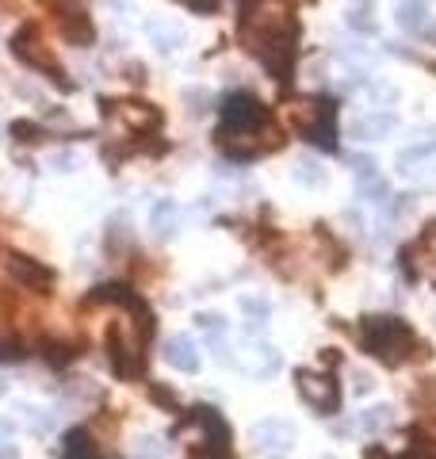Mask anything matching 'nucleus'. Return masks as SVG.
I'll list each match as a JSON object with an SVG mask.
<instances>
[{
  "instance_id": "9b49d317",
  "label": "nucleus",
  "mask_w": 436,
  "mask_h": 459,
  "mask_svg": "<svg viewBox=\"0 0 436 459\" xmlns=\"http://www.w3.org/2000/svg\"><path fill=\"white\" fill-rule=\"evenodd\" d=\"M283 115H288V123L298 134H306L318 123H325V119H333L337 107H333V100H322V96H295V100H288V107H283Z\"/></svg>"
},
{
  "instance_id": "cd10ccee",
  "label": "nucleus",
  "mask_w": 436,
  "mask_h": 459,
  "mask_svg": "<svg viewBox=\"0 0 436 459\" xmlns=\"http://www.w3.org/2000/svg\"><path fill=\"white\" fill-rule=\"evenodd\" d=\"M238 306L245 310V314H249V321H264V318L272 314V303H268V299H256V295H241Z\"/></svg>"
},
{
  "instance_id": "aec40b11",
  "label": "nucleus",
  "mask_w": 436,
  "mask_h": 459,
  "mask_svg": "<svg viewBox=\"0 0 436 459\" xmlns=\"http://www.w3.org/2000/svg\"><path fill=\"white\" fill-rule=\"evenodd\" d=\"M295 180L303 188H325V180H330V172H325V165L318 157H295Z\"/></svg>"
},
{
  "instance_id": "4468645a",
  "label": "nucleus",
  "mask_w": 436,
  "mask_h": 459,
  "mask_svg": "<svg viewBox=\"0 0 436 459\" xmlns=\"http://www.w3.org/2000/svg\"><path fill=\"white\" fill-rule=\"evenodd\" d=\"M394 127H398V115H394V112H367L360 119H352L348 134L356 142H379V138H387Z\"/></svg>"
},
{
  "instance_id": "ea45409f",
  "label": "nucleus",
  "mask_w": 436,
  "mask_h": 459,
  "mask_svg": "<svg viewBox=\"0 0 436 459\" xmlns=\"http://www.w3.org/2000/svg\"><path fill=\"white\" fill-rule=\"evenodd\" d=\"M127 80H138V85H142V80H146V65H142V62H138V65L130 62V65H127Z\"/></svg>"
},
{
  "instance_id": "20e7f679",
  "label": "nucleus",
  "mask_w": 436,
  "mask_h": 459,
  "mask_svg": "<svg viewBox=\"0 0 436 459\" xmlns=\"http://www.w3.org/2000/svg\"><path fill=\"white\" fill-rule=\"evenodd\" d=\"M280 146V130L276 127H261V130H218V150L234 161H249V157H261L272 154Z\"/></svg>"
},
{
  "instance_id": "bb28decb",
  "label": "nucleus",
  "mask_w": 436,
  "mask_h": 459,
  "mask_svg": "<svg viewBox=\"0 0 436 459\" xmlns=\"http://www.w3.org/2000/svg\"><path fill=\"white\" fill-rule=\"evenodd\" d=\"M20 413H23V421L31 425L35 433H50V429L58 425V417L46 413V410H35V406H20Z\"/></svg>"
},
{
  "instance_id": "c9c22d12",
  "label": "nucleus",
  "mask_w": 436,
  "mask_h": 459,
  "mask_svg": "<svg viewBox=\"0 0 436 459\" xmlns=\"http://www.w3.org/2000/svg\"><path fill=\"white\" fill-rule=\"evenodd\" d=\"M352 390H356V395H372V390H375L372 371H364V368H356V371H352Z\"/></svg>"
},
{
  "instance_id": "f8f14e48",
  "label": "nucleus",
  "mask_w": 436,
  "mask_h": 459,
  "mask_svg": "<svg viewBox=\"0 0 436 459\" xmlns=\"http://www.w3.org/2000/svg\"><path fill=\"white\" fill-rule=\"evenodd\" d=\"M8 276L20 283V288L27 291H46L50 283H54V272L46 264H38L35 256H23V253H12L8 256Z\"/></svg>"
},
{
  "instance_id": "37998d69",
  "label": "nucleus",
  "mask_w": 436,
  "mask_h": 459,
  "mask_svg": "<svg viewBox=\"0 0 436 459\" xmlns=\"http://www.w3.org/2000/svg\"><path fill=\"white\" fill-rule=\"evenodd\" d=\"M4 390H8V383H4V380H0V395H4Z\"/></svg>"
},
{
  "instance_id": "412c9836",
  "label": "nucleus",
  "mask_w": 436,
  "mask_h": 459,
  "mask_svg": "<svg viewBox=\"0 0 436 459\" xmlns=\"http://www.w3.org/2000/svg\"><path fill=\"white\" fill-rule=\"evenodd\" d=\"M65 459H107V455L92 444V437L85 429H73V433L65 437Z\"/></svg>"
},
{
  "instance_id": "5701e85b",
  "label": "nucleus",
  "mask_w": 436,
  "mask_h": 459,
  "mask_svg": "<svg viewBox=\"0 0 436 459\" xmlns=\"http://www.w3.org/2000/svg\"><path fill=\"white\" fill-rule=\"evenodd\" d=\"M360 433H367V437H379V433H387V429L394 425V410L390 406H372V410H364L360 413Z\"/></svg>"
},
{
  "instance_id": "c756f323",
  "label": "nucleus",
  "mask_w": 436,
  "mask_h": 459,
  "mask_svg": "<svg viewBox=\"0 0 436 459\" xmlns=\"http://www.w3.org/2000/svg\"><path fill=\"white\" fill-rule=\"evenodd\" d=\"M356 188H360V196H367V199H387V196H390V188H387V180L379 177V172H372V177L356 180Z\"/></svg>"
},
{
  "instance_id": "72a5a7b5",
  "label": "nucleus",
  "mask_w": 436,
  "mask_h": 459,
  "mask_svg": "<svg viewBox=\"0 0 436 459\" xmlns=\"http://www.w3.org/2000/svg\"><path fill=\"white\" fill-rule=\"evenodd\" d=\"M184 100L192 104V107H188V112H192V115L211 112V92H207V88H188V92H184Z\"/></svg>"
},
{
  "instance_id": "c03bdc74",
  "label": "nucleus",
  "mask_w": 436,
  "mask_h": 459,
  "mask_svg": "<svg viewBox=\"0 0 436 459\" xmlns=\"http://www.w3.org/2000/svg\"><path fill=\"white\" fill-rule=\"evenodd\" d=\"M180 4H188V0H180Z\"/></svg>"
},
{
  "instance_id": "f704fd0d",
  "label": "nucleus",
  "mask_w": 436,
  "mask_h": 459,
  "mask_svg": "<svg viewBox=\"0 0 436 459\" xmlns=\"http://www.w3.org/2000/svg\"><path fill=\"white\" fill-rule=\"evenodd\" d=\"M340 58H345V62H356V65H367V62H372V54H367L360 43H345V46H340Z\"/></svg>"
},
{
  "instance_id": "6ab92c4d",
  "label": "nucleus",
  "mask_w": 436,
  "mask_h": 459,
  "mask_svg": "<svg viewBox=\"0 0 436 459\" xmlns=\"http://www.w3.org/2000/svg\"><path fill=\"white\" fill-rule=\"evenodd\" d=\"M149 226H154L157 238H172L176 226H180V207H176L172 199H161L154 207V214H149Z\"/></svg>"
},
{
  "instance_id": "b1692460",
  "label": "nucleus",
  "mask_w": 436,
  "mask_h": 459,
  "mask_svg": "<svg viewBox=\"0 0 436 459\" xmlns=\"http://www.w3.org/2000/svg\"><path fill=\"white\" fill-rule=\"evenodd\" d=\"M249 371H253V375H264V380H268V375H276V371H280V353H276L272 345H256V348H253Z\"/></svg>"
},
{
  "instance_id": "e433bc0d",
  "label": "nucleus",
  "mask_w": 436,
  "mask_h": 459,
  "mask_svg": "<svg viewBox=\"0 0 436 459\" xmlns=\"http://www.w3.org/2000/svg\"><path fill=\"white\" fill-rule=\"evenodd\" d=\"M70 356H73V345H50V360L54 363H65Z\"/></svg>"
},
{
  "instance_id": "a878e982",
  "label": "nucleus",
  "mask_w": 436,
  "mask_h": 459,
  "mask_svg": "<svg viewBox=\"0 0 436 459\" xmlns=\"http://www.w3.org/2000/svg\"><path fill=\"white\" fill-rule=\"evenodd\" d=\"M306 138L314 142V146H322L325 154H333V150H337V130H333V119H325V123H318L314 130H306Z\"/></svg>"
},
{
  "instance_id": "dca6fc26",
  "label": "nucleus",
  "mask_w": 436,
  "mask_h": 459,
  "mask_svg": "<svg viewBox=\"0 0 436 459\" xmlns=\"http://www.w3.org/2000/svg\"><path fill=\"white\" fill-rule=\"evenodd\" d=\"M165 360H169V368L184 371V375H196L199 371V348H196L192 337H169Z\"/></svg>"
},
{
  "instance_id": "f257e3e1",
  "label": "nucleus",
  "mask_w": 436,
  "mask_h": 459,
  "mask_svg": "<svg viewBox=\"0 0 436 459\" xmlns=\"http://www.w3.org/2000/svg\"><path fill=\"white\" fill-rule=\"evenodd\" d=\"M356 341H360L364 353L383 360L387 368H402V363H410V360H425L429 356V348L421 345V337L406 326L402 318H390V314L360 318Z\"/></svg>"
},
{
  "instance_id": "f3484780",
  "label": "nucleus",
  "mask_w": 436,
  "mask_h": 459,
  "mask_svg": "<svg viewBox=\"0 0 436 459\" xmlns=\"http://www.w3.org/2000/svg\"><path fill=\"white\" fill-rule=\"evenodd\" d=\"M149 38H154V46L161 54H172L188 43V31L180 23H161V20H149Z\"/></svg>"
},
{
  "instance_id": "a19ab883",
  "label": "nucleus",
  "mask_w": 436,
  "mask_h": 459,
  "mask_svg": "<svg viewBox=\"0 0 436 459\" xmlns=\"http://www.w3.org/2000/svg\"><path fill=\"white\" fill-rule=\"evenodd\" d=\"M154 402H161V406H176V395H172V390L165 395V390H161V387H154Z\"/></svg>"
},
{
  "instance_id": "a211bd4d",
  "label": "nucleus",
  "mask_w": 436,
  "mask_h": 459,
  "mask_svg": "<svg viewBox=\"0 0 436 459\" xmlns=\"http://www.w3.org/2000/svg\"><path fill=\"white\" fill-rule=\"evenodd\" d=\"M398 23H402V31L421 35L429 27V4L425 0H398Z\"/></svg>"
},
{
  "instance_id": "9d476101",
  "label": "nucleus",
  "mask_w": 436,
  "mask_h": 459,
  "mask_svg": "<svg viewBox=\"0 0 436 459\" xmlns=\"http://www.w3.org/2000/svg\"><path fill=\"white\" fill-rule=\"evenodd\" d=\"M253 54L264 62V70L272 73V80H280V85H288V80H291V70H295V35L268 38V43H261Z\"/></svg>"
},
{
  "instance_id": "f03ea898",
  "label": "nucleus",
  "mask_w": 436,
  "mask_h": 459,
  "mask_svg": "<svg viewBox=\"0 0 436 459\" xmlns=\"http://www.w3.org/2000/svg\"><path fill=\"white\" fill-rule=\"evenodd\" d=\"M241 8V43L256 50L268 38L295 35V4L291 0H238Z\"/></svg>"
},
{
  "instance_id": "6e6552de",
  "label": "nucleus",
  "mask_w": 436,
  "mask_h": 459,
  "mask_svg": "<svg viewBox=\"0 0 436 459\" xmlns=\"http://www.w3.org/2000/svg\"><path fill=\"white\" fill-rule=\"evenodd\" d=\"M268 127V112L253 92H238L222 104V130H261Z\"/></svg>"
},
{
  "instance_id": "2eb2a0df",
  "label": "nucleus",
  "mask_w": 436,
  "mask_h": 459,
  "mask_svg": "<svg viewBox=\"0 0 436 459\" xmlns=\"http://www.w3.org/2000/svg\"><path fill=\"white\" fill-rule=\"evenodd\" d=\"M58 23H62V35L70 38V43H77V46H88L92 38H96L88 12L77 8V4H58Z\"/></svg>"
},
{
  "instance_id": "4be33fe9",
  "label": "nucleus",
  "mask_w": 436,
  "mask_h": 459,
  "mask_svg": "<svg viewBox=\"0 0 436 459\" xmlns=\"http://www.w3.org/2000/svg\"><path fill=\"white\" fill-rule=\"evenodd\" d=\"M432 157H436V138L406 146V150L398 154V172H414L417 165H425V161H432Z\"/></svg>"
},
{
  "instance_id": "1a4fd4ad",
  "label": "nucleus",
  "mask_w": 436,
  "mask_h": 459,
  "mask_svg": "<svg viewBox=\"0 0 436 459\" xmlns=\"http://www.w3.org/2000/svg\"><path fill=\"white\" fill-rule=\"evenodd\" d=\"M402 268L410 280H429L436 283V222H429V230L421 234L417 246L402 249Z\"/></svg>"
},
{
  "instance_id": "39448f33",
  "label": "nucleus",
  "mask_w": 436,
  "mask_h": 459,
  "mask_svg": "<svg viewBox=\"0 0 436 459\" xmlns=\"http://www.w3.org/2000/svg\"><path fill=\"white\" fill-rule=\"evenodd\" d=\"M107 360H112V368L119 380H134V375L142 371V348H138V333H130L127 321H115L112 330H107Z\"/></svg>"
},
{
  "instance_id": "79ce46f5",
  "label": "nucleus",
  "mask_w": 436,
  "mask_h": 459,
  "mask_svg": "<svg viewBox=\"0 0 436 459\" xmlns=\"http://www.w3.org/2000/svg\"><path fill=\"white\" fill-rule=\"evenodd\" d=\"M16 455H20V452H16V444L0 437V459H16Z\"/></svg>"
},
{
  "instance_id": "c85d7f7f",
  "label": "nucleus",
  "mask_w": 436,
  "mask_h": 459,
  "mask_svg": "<svg viewBox=\"0 0 436 459\" xmlns=\"http://www.w3.org/2000/svg\"><path fill=\"white\" fill-rule=\"evenodd\" d=\"M12 138L23 142V146H35V142L46 138V130L38 127V123H23V119H20V123H12Z\"/></svg>"
},
{
  "instance_id": "ddd939ff",
  "label": "nucleus",
  "mask_w": 436,
  "mask_h": 459,
  "mask_svg": "<svg viewBox=\"0 0 436 459\" xmlns=\"http://www.w3.org/2000/svg\"><path fill=\"white\" fill-rule=\"evenodd\" d=\"M295 440V429L288 421H280V417H268V421L253 425V448L256 452H288Z\"/></svg>"
},
{
  "instance_id": "473e14b6",
  "label": "nucleus",
  "mask_w": 436,
  "mask_h": 459,
  "mask_svg": "<svg viewBox=\"0 0 436 459\" xmlns=\"http://www.w3.org/2000/svg\"><path fill=\"white\" fill-rule=\"evenodd\" d=\"M348 27H352V31H360V35H372V31H375L372 12H367V8H352V12H348Z\"/></svg>"
},
{
  "instance_id": "7ed1b4c3",
  "label": "nucleus",
  "mask_w": 436,
  "mask_h": 459,
  "mask_svg": "<svg viewBox=\"0 0 436 459\" xmlns=\"http://www.w3.org/2000/svg\"><path fill=\"white\" fill-rule=\"evenodd\" d=\"M12 54L23 62V65H31V70L38 73H50V80L58 85L62 92H70L73 88V80H65V70L58 62H54V54L38 43V23H23L16 35H12Z\"/></svg>"
},
{
  "instance_id": "423d86ee",
  "label": "nucleus",
  "mask_w": 436,
  "mask_h": 459,
  "mask_svg": "<svg viewBox=\"0 0 436 459\" xmlns=\"http://www.w3.org/2000/svg\"><path fill=\"white\" fill-rule=\"evenodd\" d=\"M104 119H119L122 127L138 130V134H154L161 130V112L146 100H104Z\"/></svg>"
},
{
  "instance_id": "393cba45",
  "label": "nucleus",
  "mask_w": 436,
  "mask_h": 459,
  "mask_svg": "<svg viewBox=\"0 0 436 459\" xmlns=\"http://www.w3.org/2000/svg\"><path fill=\"white\" fill-rule=\"evenodd\" d=\"M138 459H165L169 455V444H165V437H154V433H146V437H138Z\"/></svg>"
},
{
  "instance_id": "0eeeda50",
  "label": "nucleus",
  "mask_w": 436,
  "mask_h": 459,
  "mask_svg": "<svg viewBox=\"0 0 436 459\" xmlns=\"http://www.w3.org/2000/svg\"><path fill=\"white\" fill-rule=\"evenodd\" d=\"M295 383H298V395L306 398V406L310 410H318V413H337L340 410V390L337 383L330 380V375H322V371H295Z\"/></svg>"
},
{
  "instance_id": "2f4dec72",
  "label": "nucleus",
  "mask_w": 436,
  "mask_h": 459,
  "mask_svg": "<svg viewBox=\"0 0 436 459\" xmlns=\"http://www.w3.org/2000/svg\"><path fill=\"white\" fill-rule=\"evenodd\" d=\"M367 96H372L375 104H394V100H398V88L383 85V80H367Z\"/></svg>"
},
{
  "instance_id": "58836bf2",
  "label": "nucleus",
  "mask_w": 436,
  "mask_h": 459,
  "mask_svg": "<svg viewBox=\"0 0 436 459\" xmlns=\"http://www.w3.org/2000/svg\"><path fill=\"white\" fill-rule=\"evenodd\" d=\"M222 0H188V8H196V12H214Z\"/></svg>"
},
{
  "instance_id": "4c0bfd02",
  "label": "nucleus",
  "mask_w": 436,
  "mask_h": 459,
  "mask_svg": "<svg viewBox=\"0 0 436 459\" xmlns=\"http://www.w3.org/2000/svg\"><path fill=\"white\" fill-rule=\"evenodd\" d=\"M50 165H54V172H70V169H73V157H70V154H54Z\"/></svg>"
},
{
  "instance_id": "7c9ffc66",
  "label": "nucleus",
  "mask_w": 436,
  "mask_h": 459,
  "mask_svg": "<svg viewBox=\"0 0 436 459\" xmlns=\"http://www.w3.org/2000/svg\"><path fill=\"white\" fill-rule=\"evenodd\" d=\"M196 330L207 333V337H218V333L226 330V318L222 314H211V310H207V314H196Z\"/></svg>"
}]
</instances>
